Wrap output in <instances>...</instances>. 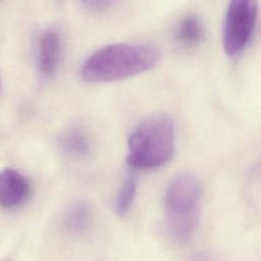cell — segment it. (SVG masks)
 Returning <instances> with one entry per match:
<instances>
[{"instance_id": "9", "label": "cell", "mask_w": 261, "mask_h": 261, "mask_svg": "<svg viewBox=\"0 0 261 261\" xmlns=\"http://www.w3.org/2000/svg\"><path fill=\"white\" fill-rule=\"evenodd\" d=\"M92 216V209L87 203H76L65 214L64 225L70 232H83L91 225Z\"/></svg>"}, {"instance_id": "1", "label": "cell", "mask_w": 261, "mask_h": 261, "mask_svg": "<svg viewBox=\"0 0 261 261\" xmlns=\"http://www.w3.org/2000/svg\"><path fill=\"white\" fill-rule=\"evenodd\" d=\"M158 60L159 52L151 45L112 44L88 57L82 66L81 76L89 83L124 80L150 70Z\"/></svg>"}, {"instance_id": "7", "label": "cell", "mask_w": 261, "mask_h": 261, "mask_svg": "<svg viewBox=\"0 0 261 261\" xmlns=\"http://www.w3.org/2000/svg\"><path fill=\"white\" fill-rule=\"evenodd\" d=\"M204 38V29L200 18L195 14L182 17L175 29V39L185 46H195Z\"/></svg>"}, {"instance_id": "11", "label": "cell", "mask_w": 261, "mask_h": 261, "mask_svg": "<svg viewBox=\"0 0 261 261\" xmlns=\"http://www.w3.org/2000/svg\"><path fill=\"white\" fill-rule=\"evenodd\" d=\"M84 6L95 10L102 11L109 8L115 0H79Z\"/></svg>"}, {"instance_id": "4", "label": "cell", "mask_w": 261, "mask_h": 261, "mask_svg": "<svg viewBox=\"0 0 261 261\" xmlns=\"http://www.w3.org/2000/svg\"><path fill=\"white\" fill-rule=\"evenodd\" d=\"M258 15L257 0H230L223 24V48L227 55L242 52L249 43Z\"/></svg>"}, {"instance_id": "13", "label": "cell", "mask_w": 261, "mask_h": 261, "mask_svg": "<svg viewBox=\"0 0 261 261\" xmlns=\"http://www.w3.org/2000/svg\"><path fill=\"white\" fill-rule=\"evenodd\" d=\"M0 84H1V79H0Z\"/></svg>"}, {"instance_id": "8", "label": "cell", "mask_w": 261, "mask_h": 261, "mask_svg": "<svg viewBox=\"0 0 261 261\" xmlns=\"http://www.w3.org/2000/svg\"><path fill=\"white\" fill-rule=\"evenodd\" d=\"M63 152L72 157H86L91 152V141L89 136L80 128L66 130L60 139Z\"/></svg>"}, {"instance_id": "2", "label": "cell", "mask_w": 261, "mask_h": 261, "mask_svg": "<svg viewBox=\"0 0 261 261\" xmlns=\"http://www.w3.org/2000/svg\"><path fill=\"white\" fill-rule=\"evenodd\" d=\"M127 162L130 168H156L173 156L174 124L164 114L150 115L141 120L128 137Z\"/></svg>"}, {"instance_id": "12", "label": "cell", "mask_w": 261, "mask_h": 261, "mask_svg": "<svg viewBox=\"0 0 261 261\" xmlns=\"http://www.w3.org/2000/svg\"><path fill=\"white\" fill-rule=\"evenodd\" d=\"M192 261H212V259H210V258H209V257H207V256L201 255V256H197V257H195Z\"/></svg>"}, {"instance_id": "3", "label": "cell", "mask_w": 261, "mask_h": 261, "mask_svg": "<svg viewBox=\"0 0 261 261\" xmlns=\"http://www.w3.org/2000/svg\"><path fill=\"white\" fill-rule=\"evenodd\" d=\"M201 185L193 175L173 178L165 192L166 227L173 239L188 241L194 233L200 214Z\"/></svg>"}, {"instance_id": "6", "label": "cell", "mask_w": 261, "mask_h": 261, "mask_svg": "<svg viewBox=\"0 0 261 261\" xmlns=\"http://www.w3.org/2000/svg\"><path fill=\"white\" fill-rule=\"evenodd\" d=\"M37 51L40 71L45 76H52L57 69L61 53V41L58 32L54 29L45 30L39 36Z\"/></svg>"}, {"instance_id": "10", "label": "cell", "mask_w": 261, "mask_h": 261, "mask_svg": "<svg viewBox=\"0 0 261 261\" xmlns=\"http://www.w3.org/2000/svg\"><path fill=\"white\" fill-rule=\"evenodd\" d=\"M137 189V177L134 171H129L127 175H125L120 190L117 194L114 203L115 213L119 216H123L129 210Z\"/></svg>"}, {"instance_id": "5", "label": "cell", "mask_w": 261, "mask_h": 261, "mask_svg": "<svg viewBox=\"0 0 261 261\" xmlns=\"http://www.w3.org/2000/svg\"><path fill=\"white\" fill-rule=\"evenodd\" d=\"M30 182L13 168L0 171V206L6 209L21 206L30 195Z\"/></svg>"}]
</instances>
